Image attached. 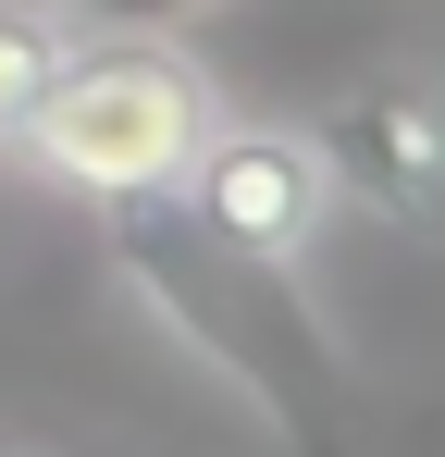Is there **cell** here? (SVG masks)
I'll list each match as a JSON object with an SVG mask.
<instances>
[{
    "instance_id": "1",
    "label": "cell",
    "mask_w": 445,
    "mask_h": 457,
    "mask_svg": "<svg viewBox=\"0 0 445 457\" xmlns=\"http://www.w3.org/2000/svg\"><path fill=\"white\" fill-rule=\"evenodd\" d=\"M99 247H112V272L137 285L148 321L211 383H235V408H260V433L285 457H347V433H359V371H347L334 321L309 297L297 247L222 235L186 186L112 198V211H99Z\"/></svg>"
},
{
    "instance_id": "2",
    "label": "cell",
    "mask_w": 445,
    "mask_h": 457,
    "mask_svg": "<svg viewBox=\"0 0 445 457\" xmlns=\"http://www.w3.org/2000/svg\"><path fill=\"white\" fill-rule=\"evenodd\" d=\"M211 75L173 50V37H74L50 99H38V124H25V161L74 186L87 211H112V198H148V186H186V161L211 149Z\"/></svg>"
},
{
    "instance_id": "5",
    "label": "cell",
    "mask_w": 445,
    "mask_h": 457,
    "mask_svg": "<svg viewBox=\"0 0 445 457\" xmlns=\"http://www.w3.org/2000/svg\"><path fill=\"white\" fill-rule=\"evenodd\" d=\"M74 25L63 12H38V0H0V149H25V124H38V99L63 75Z\"/></svg>"
},
{
    "instance_id": "4",
    "label": "cell",
    "mask_w": 445,
    "mask_h": 457,
    "mask_svg": "<svg viewBox=\"0 0 445 457\" xmlns=\"http://www.w3.org/2000/svg\"><path fill=\"white\" fill-rule=\"evenodd\" d=\"M186 198H198L222 235L297 247V260H309V235H322V211H334L309 124H211V149L186 161Z\"/></svg>"
},
{
    "instance_id": "3",
    "label": "cell",
    "mask_w": 445,
    "mask_h": 457,
    "mask_svg": "<svg viewBox=\"0 0 445 457\" xmlns=\"http://www.w3.org/2000/svg\"><path fill=\"white\" fill-rule=\"evenodd\" d=\"M309 149H322V186L347 211H371V223H396V235L445 223V99L433 87H408V75L347 87L309 124Z\"/></svg>"
},
{
    "instance_id": "6",
    "label": "cell",
    "mask_w": 445,
    "mask_h": 457,
    "mask_svg": "<svg viewBox=\"0 0 445 457\" xmlns=\"http://www.w3.org/2000/svg\"><path fill=\"white\" fill-rule=\"evenodd\" d=\"M198 12H222V0H74V25H99V37H173Z\"/></svg>"
}]
</instances>
